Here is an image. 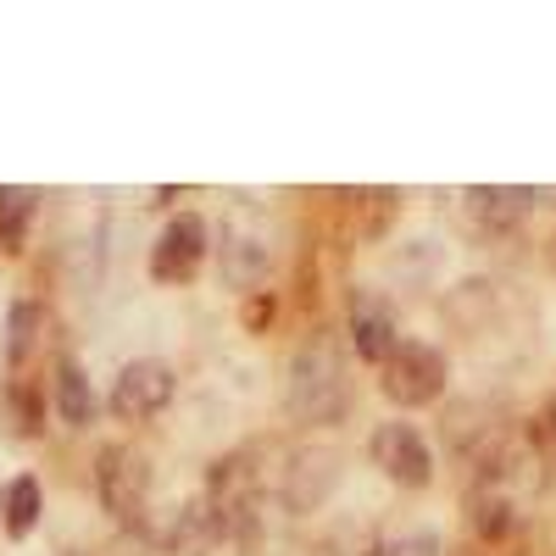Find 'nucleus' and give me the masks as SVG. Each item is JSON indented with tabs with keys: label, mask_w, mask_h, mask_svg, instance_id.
<instances>
[{
	"label": "nucleus",
	"mask_w": 556,
	"mask_h": 556,
	"mask_svg": "<svg viewBox=\"0 0 556 556\" xmlns=\"http://www.w3.org/2000/svg\"><path fill=\"white\" fill-rule=\"evenodd\" d=\"M468 217H479L484 228H518L529 217V190H473Z\"/></svg>",
	"instance_id": "13"
},
{
	"label": "nucleus",
	"mask_w": 556,
	"mask_h": 556,
	"mask_svg": "<svg viewBox=\"0 0 556 556\" xmlns=\"http://www.w3.org/2000/svg\"><path fill=\"white\" fill-rule=\"evenodd\" d=\"M334 484H340V451L334 445H301L290 456V473H285V506L290 513H317L334 495Z\"/></svg>",
	"instance_id": "9"
},
{
	"label": "nucleus",
	"mask_w": 556,
	"mask_h": 556,
	"mask_svg": "<svg viewBox=\"0 0 556 556\" xmlns=\"http://www.w3.org/2000/svg\"><path fill=\"white\" fill-rule=\"evenodd\" d=\"M468 518L484 540H506V534H518L523 513H518V495H506L501 484H479L468 495Z\"/></svg>",
	"instance_id": "11"
},
{
	"label": "nucleus",
	"mask_w": 556,
	"mask_h": 556,
	"mask_svg": "<svg viewBox=\"0 0 556 556\" xmlns=\"http://www.w3.org/2000/svg\"><path fill=\"white\" fill-rule=\"evenodd\" d=\"M379 374H384L379 384H384V395L395 406H434L445 395V379H451L445 374V356L434 345H424V340H401Z\"/></svg>",
	"instance_id": "3"
},
{
	"label": "nucleus",
	"mask_w": 556,
	"mask_h": 556,
	"mask_svg": "<svg viewBox=\"0 0 556 556\" xmlns=\"http://www.w3.org/2000/svg\"><path fill=\"white\" fill-rule=\"evenodd\" d=\"M290 412L301 424H334L345 412V362L334 345H306L290 362V390H285Z\"/></svg>",
	"instance_id": "1"
},
{
	"label": "nucleus",
	"mask_w": 556,
	"mask_h": 556,
	"mask_svg": "<svg viewBox=\"0 0 556 556\" xmlns=\"http://www.w3.org/2000/svg\"><path fill=\"white\" fill-rule=\"evenodd\" d=\"M39 513H45V490H39V479H28V473L12 479L7 495H0V529H7L12 540H23V534H34Z\"/></svg>",
	"instance_id": "12"
},
{
	"label": "nucleus",
	"mask_w": 556,
	"mask_h": 556,
	"mask_svg": "<svg viewBox=\"0 0 556 556\" xmlns=\"http://www.w3.org/2000/svg\"><path fill=\"white\" fill-rule=\"evenodd\" d=\"M173 390H178V379L162 356H134L112 384V412L123 424H146V417H156L173 401Z\"/></svg>",
	"instance_id": "6"
},
{
	"label": "nucleus",
	"mask_w": 556,
	"mask_h": 556,
	"mask_svg": "<svg viewBox=\"0 0 556 556\" xmlns=\"http://www.w3.org/2000/svg\"><path fill=\"white\" fill-rule=\"evenodd\" d=\"M367 451H374V462L384 468V479H395L401 490H429L434 484V451H429L424 429L406 424V417L379 424L374 440H367Z\"/></svg>",
	"instance_id": "4"
},
{
	"label": "nucleus",
	"mask_w": 556,
	"mask_h": 556,
	"mask_svg": "<svg viewBox=\"0 0 556 556\" xmlns=\"http://www.w3.org/2000/svg\"><path fill=\"white\" fill-rule=\"evenodd\" d=\"M345 317H351V345H356V356L374 362V367H384L390 351L401 345V317H395V306L384 301V290H351Z\"/></svg>",
	"instance_id": "8"
},
{
	"label": "nucleus",
	"mask_w": 556,
	"mask_h": 556,
	"mask_svg": "<svg viewBox=\"0 0 556 556\" xmlns=\"http://www.w3.org/2000/svg\"><path fill=\"white\" fill-rule=\"evenodd\" d=\"M551 434H556V406H551Z\"/></svg>",
	"instance_id": "17"
},
{
	"label": "nucleus",
	"mask_w": 556,
	"mask_h": 556,
	"mask_svg": "<svg viewBox=\"0 0 556 556\" xmlns=\"http://www.w3.org/2000/svg\"><path fill=\"white\" fill-rule=\"evenodd\" d=\"M206 251H212L206 217L184 212V217H173L162 228L156 245H151V278H156V285H190V278L206 267Z\"/></svg>",
	"instance_id": "5"
},
{
	"label": "nucleus",
	"mask_w": 556,
	"mask_h": 556,
	"mask_svg": "<svg viewBox=\"0 0 556 556\" xmlns=\"http://www.w3.org/2000/svg\"><path fill=\"white\" fill-rule=\"evenodd\" d=\"M384 556H440V534L434 529H406L384 545Z\"/></svg>",
	"instance_id": "16"
},
{
	"label": "nucleus",
	"mask_w": 556,
	"mask_h": 556,
	"mask_svg": "<svg viewBox=\"0 0 556 556\" xmlns=\"http://www.w3.org/2000/svg\"><path fill=\"white\" fill-rule=\"evenodd\" d=\"M34 206H39L34 190H12V184H0V240H7V251H23Z\"/></svg>",
	"instance_id": "15"
},
{
	"label": "nucleus",
	"mask_w": 556,
	"mask_h": 556,
	"mask_svg": "<svg viewBox=\"0 0 556 556\" xmlns=\"http://www.w3.org/2000/svg\"><path fill=\"white\" fill-rule=\"evenodd\" d=\"M96 484H101V501H106V513L117 523H139L146 518V501H151V462L146 451H134V445H106L96 456Z\"/></svg>",
	"instance_id": "2"
},
{
	"label": "nucleus",
	"mask_w": 556,
	"mask_h": 556,
	"mask_svg": "<svg viewBox=\"0 0 556 556\" xmlns=\"http://www.w3.org/2000/svg\"><path fill=\"white\" fill-rule=\"evenodd\" d=\"M39 329H45V306L39 301H17L12 317H7V362L12 367H23L39 351Z\"/></svg>",
	"instance_id": "14"
},
{
	"label": "nucleus",
	"mask_w": 556,
	"mask_h": 556,
	"mask_svg": "<svg viewBox=\"0 0 556 556\" xmlns=\"http://www.w3.org/2000/svg\"><path fill=\"white\" fill-rule=\"evenodd\" d=\"M51 395H56V417H62L67 429H89V424H96V390H89V374H84L73 356L56 362Z\"/></svg>",
	"instance_id": "10"
},
{
	"label": "nucleus",
	"mask_w": 556,
	"mask_h": 556,
	"mask_svg": "<svg viewBox=\"0 0 556 556\" xmlns=\"http://www.w3.org/2000/svg\"><path fill=\"white\" fill-rule=\"evenodd\" d=\"M217 262H223V278H228L235 290L262 285L267 267H273V235H267V223H262V217L235 212V217H228V228H223Z\"/></svg>",
	"instance_id": "7"
}]
</instances>
